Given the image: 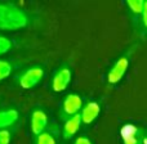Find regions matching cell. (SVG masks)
I'll use <instances>...</instances> for the list:
<instances>
[{"instance_id": "6da1fadb", "label": "cell", "mask_w": 147, "mask_h": 144, "mask_svg": "<svg viewBox=\"0 0 147 144\" xmlns=\"http://www.w3.org/2000/svg\"><path fill=\"white\" fill-rule=\"evenodd\" d=\"M30 17L23 9L12 3L0 1V30L14 31L28 26Z\"/></svg>"}, {"instance_id": "7a4b0ae2", "label": "cell", "mask_w": 147, "mask_h": 144, "mask_svg": "<svg viewBox=\"0 0 147 144\" xmlns=\"http://www.w3.org/2000/svg\"><path fill=\"white\" fill-rule=\"evenodd\" d=\"M44 76V71L39 67H32L25 71L20 77V86L23 89H32L36 86Z\"/></svg>"}, {"instance_id": "3957f363", "label": "cell", "mask_w": 147, "mask_h": 144, "mask_svg": "<svg viewBox=\"0 0 147 144\" xmlns=\"http://www.w3.org/2000/svg\"><path fill=\"white\" fill-rule=\"evenodd\" d=\"M70 81H71V71L67 67H62L61 70L56 72L52 80V89L56 93H61V91L66 90L69 86Z\"/></svg>"}, {"instance_id": "277c9868", "label": "cell", "mask_w": 147, "mask_h": 144, "mask_svg": "<svg viewBox=\"0 0 147 144\" xmlns=\"http://www.w3.org/2000/svg\"><path fill=\"white\" fill-rule=\"evenodd\" d=\"M129 66V59L127 57H121L120 59H117V62L114 64V67L111 68V71L107 75V80L110 84H117L123 77H124L125 72Z\"/></svg>"}, {"instance_id": "5b68a950", "label": "cell", "mask_w": 147, "mask_h": 144, "mask_svg": "<svg viewBox=\"0 0 147 144\" xmlns=\"http://www.w3.org/2000/svg\"><path fill=\"white\" fill-rule=\"evenodd\" d=\"M99 112H101V107H99V104L97 102H89V103H86L80 112L81 124L90 125L98 117Z\"/></svg>"}, {"instance_id": "8992f818", "label": "cell", "mask_w": 147, "mask_h": 144, "mask_svg": "<svg viewBox=\"0 0 147 144\" xmlns=\"http://www.w3.org/2000/svg\"><path fill=\"white\" fill-rule=\"evenodd\" d=\"M48 125V117L47 113L41 109H35L31 116V130L35 135H40L44 133V129Z\"/></svg>"}, {"instance_id": "52a82bcc", "label": "cell", "mask_w": 147, "mask_h": 144, "mask_svg": "<svg viewBox=\"0 0 147 144\" xmlns=\"http://www.w3.org/2000/svg\"><path fill=\"white\" fill-rule=\"evenodd\" d=\"M120 134L124 144H141V131L134 125L127 124L125 126H123Z\"/></svg>"}, {"instance_id": "ba28073f", "label": "cell", "mask_w": 147, "mask_h": 144, "mask_svg": "<svg viewBox=\"0 0 147 144\" xmlns=\"http://www.w3.org/2000/svg\"><path fill=\"white\" fill-rule=\"evenodd\" d=\"M81 104H83V100L80 96L76 94H69L63 100V113L70 117L75 116L80 111Z\"/></svg>"}, {"instance_id": "9c48e42d", "label": "cell", "mask_w": 147, "mask_h": 144, "mask_svg": "<svg viewBox=\"0 0 147 144\" xmlns=\"http://www.w3.org/2000/svg\"><path fill=\"white\" fill-rule=\"evenodd\" d=\"M81 125V119H80V115H75V116H71L69 120L66 121V124H65L63 126V135L65 138H71L74 135L78 133L79 127H80Z\"/></svg>"}, {"instance_id": "30bf717a", "label": "cell", "mask_w": 147, "mask_h": 144, "mask_svg": "<svg viewBox=\"0 0 147 144\" xmlns=\"http://www.w3.org/2000/svg\"><path fill=\"white\" fill-rule=\"evenodd\" d=\"M18 112L16 109H5L0 111V130H4V127H8L13 125L18 120Z\"/></svg>"}, {"instance_id": "8fae6325", "label": "cell", "mask_w": 147, "mask_h": 144, "mask_svg": "<svg viewBox=\"0 0 147 144\" xmlns=\"http://www.w3.org/2000/svg\"><path fill=\"white\" fill-rule=\"evenodd\" d=\"M127 5L133 14L140 15V14H142V12H143L145 1H143V0H127Z\"/></svg>"}, {"instance_id": "7c38bea8", "label": "cell", "mask_w": 147, "mask_h": 144, "mask_svg": "<svg viewBox=\"0 0 147 144\" xmlns=\"http://www.w3.org/2000/svg\"><path fill=\"white\" fill-rule=\"evenodd\" d=\"M12 72V64L7 61H0V81L7 78Z\"/></svg>"}, {"instance_id": "4fadbf2b", "label": "cell", "mask_w": 147, "mask_h": 144, "mask_svg": "<svg viewBox=\"0 0 147 144\" xmlns=\"http://www.w3.org/2000/svg\"><path fill=\"white\" fill-rule=\"evenodd\" d=\"M36 144H56V139L49 133H41L40 135H38Z\"/></svg>"}, {"instance_id": "5bb4252c", "label": "cell", "mask_w": 147, "mask_h": 144, "mask_svg": "<svg viewBox=\"0 0 147 144\" xmlns=\"http://www.w3.org/2000/svg\"><path fill=\"white\" fill-rule=\"evenodd\" d=\"M10 48H12V41H10L8 38L0 36V56H1V54H5L7 52H9Z\"/></svg>"}, {"instance_id": "9a60e30c", "label": "cell", "mask_w": 147, "mask_h": 144, "mask_svg": "<svg viewBox=\"0 0 147 144\" xmlns=\"http://www.w3.org/2000/svg\"><path fill=\"white\" fill-rule=\"evenodd\" d=\"M10 133L8 130H0V144H9Z\"/></svg>"}, {"instance_id": "2e32d148", "label": "cell", "mask_w": 147, "mask_h": 144, "mask_svg": "<svg viewBox=\"0 0 147 144\" xmlns=\"http://www.w3.org/2000/svg\"><path fill=\"white\" fill-rule=\"evenodd\" d=\"M142 22H143V27L147 30V1H145V7H143V12H142Z\"/></svg>"}, {"instance_id": "e0dca14e", "label": "cell", "mask_w": 147, "mask_h": 144, "mask_svg": "<svg viewBox=\"0 0 147 144\" xmlns=\"http://www.w3.org/2000/svg\"><path fill=\"white\" fill-rule=\"evenodd\" d=\"M75 144H92V142L88 139V138L80 137V138H78V139L75 140Z\"/></svg>"}]
</instances>
